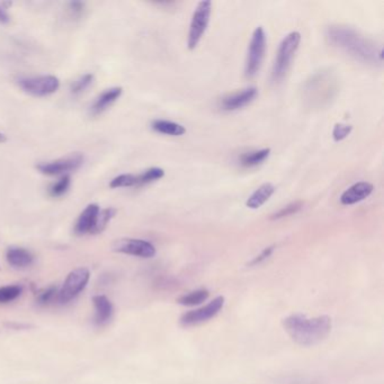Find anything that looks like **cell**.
I'll return each mask as SVG.
<instances>
[{
	"label": "cell",
	"instance_id": "24",
	"mask_svg": "<svg viewBox=\"0 0 384 384\" xmlns=\"http://www.w3.org/2000/svg\"><path fill=\"white\" fill-rule=\"evenodd\" d=\"M115 214H116V210L113 208H106L104 210L99 211L96 224H95L92 235L102 233L106 229V226H109V221L115 217Z\"/></svg>",
	"mask_w": 384,
	"mask_h": 384
},
{
	"label": "cell",
	"instance_id": "14",
	"mask_svg": "<svg viewBox=\"0 0 384 384\" xmlns=\"http://www.w3.org/2000/svg\"><path fill=\"white\" fill-rule=\"evenodd\" d=\"M373 185L369 182H359L350 186L341 196V203L343 205H353L364 201L373 192Z\"/></svg>",
	"mask_w": 384,
	"mask_h": 384
},
{
	"label": "cell",
	"instance_id": "9",
	"mask_svg": "<svg viewBox=\"0 0 384 384\" xmlns=\"http://www.w3.org/2000/svg\"><path fill=\"white\" fill-rule=\"evenodd\" d=\"M113 250L120 254L130 255L134 257H155L156 248L151 242L142 239L122 238L113 244Z\"/></svg>",
	"mask_w": 384,
	"mask_h": 384
},
{
	"label": "cell",
	"instance_id": "23",
	"mask_svg": "<svg viewBox=\"0 0 384 384\" xmlns=\"http://www.w3.org/2000/svg\"><path fill=\"white\" fill-rule=\"evenodd\" d=\"M95 77L93 74H85L81 77L76 79V81L70 85V93L74 96H78L81 94L85 93L92 85H93Z\"/></svg>",
	"mask_w": 384,
	"mask_h": 384
},
{
	"label": "cell",
	"instance_id": "4",
	"mask_svg": "<svg viewBox=\"0 0 384 384\" xmlns=\"http://www.w3.org/2000/svg\"><path fill=\"white\" fill-rule=\"evenodd\" d=\"M266 33L262 26H258L251 35L250 43L248 47L247 58H246L245 76L254 78L263 65L265 53H266Z\"/></svg>",
	"mask_w": 384,
	"mask_h": 384
},
{
	"label": "cell",
	"instance_id": "11",
	"mask_svg": "<svg viewBox=\"0 0 384 384\" xmlns=\"http://www.w3.org/2000/svg\"><path fill=\"white\" fill-rule=\"evenodd\" d=\"M257 95L258 89L256 87H248L240 92L223 97L221 100V107L223 111H237V109H242L248 104H250L257 97Z\"/></svg>",
	"mask_w": 384,
	"mask_h": 384
},
{
	"label": "cell",
	"instance_id": "30",
	"mask_svg": "<svg viewBox=\"0 0 384 384\" xmlns=\"http://www.w3.org/2000/svg\"><path fill=\"white\" fill-rule=\"evenodd\" d=\"M68 10L70 15L74 16V17H79L84 12L85 3H81V1H72V3H68Z\"/></svg>",
	"mask_w": 384,
	"mask_h": 384
},
{
	"label": "cell",
	"instance_id": "8",
	"mask_svg": "<svg viewBox=\"0 0 384 384\" xmlns=\"http://www.w3.org/2000/svg\"><path fill=\"white\" fill-rule=\"evenodd\" d=\"M85 157L79 152L65 156L56 160L42 162L37 166V171L47 176H65L76 171L84 164Z\"/></svg>",
	"mask_w": 384,
	"mask_h": 384
},
{
	"label": "cell",
	"instance_id": "12",
	"mask_svg": "<svg viewBox=\"0 0 384 384\" xmlns=\"http://www.w3.org/2000/svg\"><path fill=\"white\" fill-rule=\"evenodd\" d=\"M99 211H100V208L98 204L93 203V204L87 205L74 224V233L77 235H92L95 224H96Z\"/></svg>",
	"mask_w": 384,
	"mask_h": 384
},
{
	"label": "cell",
	"instance_id": "15",
	"mask_svg": "<svg viewBox=\"0 0 384 384\" xmlns=\"http://www.w3.org/2000/svg\"><path fill=\"white\" fill-rule=\"evenodd\" d=\"M7 263L16 270H24L34 263V256L31 251L23 247L12 246L6 251Z\"/></svg>",
	"mask_w": 384,
	"mask_h": 384
},
{
	"label": "cell",
	"instance_id": "18",
	"mask_svg": "<svg viewBox=\"0 0 384 384\" xmlns=\"http://www.w3.org/2000/svg\"><path fill=\"white\" fill-rule=\"evenodd\" d=\"M151 129L157 134H164V136H180L186 134V129L182 124L167 121V120L152 121Z\"/></svg>",
	"mask_w": 384,
	"mask_h": 384
},
{
	"label": "cell",
	"instance_id": "26",
	"mask_svg": "<svg viewBox=\"0 0 384 384\" xmlns=\"http://www.w3.org/2000/svg\"><path fill=\"white\" fill-rule=\"evenodd\" d=\"M111 189H123V187H136V175L134 173H122L115 177L109 183Z\"/></svg>",
	"mask_w": 384,
	"mask_h": 384
},
{
	"label": "cell",
	"instance_id": "22",
	"mask_svg": "<svg viewBox=\"0 0 384 384\" xmlns=\"http://www.w3.org/2000/svg\"><path fill=\"white\" fill-rule=\"evenodd\" d=\"M208 290L201 288V290H196V291L191 292L189 295H184L178 300V303L182 306H187V307H193V306H198L202 302H204L209 297Z\"/></svg>",
	"mask_w": 384,
	"mask_h": 384
},
{
	"label": "cell",
	"instance_id": "10",
	"mask_svg": "<svg viewBox=\"0 0 384 384\" xmlns=\"http://www.w3.org/2000/svg\"><path fill=\"white\" fill-rule=\"evenodd\" d=\"M223 306H224V297H215L213 301H211L210 303L206 304L205 307L200 308L198 310H193V311L185 313L180 318V323L185 326V327H189V326L200 325V323H203V322L209 321V320L217 316V313L220 312Z\"/></svg>",
	"mask_w": 384,
	"mask_h": 384
},
{
	"label": "cell",
	"instance_id": "31",
	"mask_svg": "<svg viewBox=\"0 0 384 384\" xmlns=\"http://www.w3.org/2000/svg\"><path fill=\"white\" fill-rule=\"evenodd\" d=\"M275 247L274 246H270V247H267L264 249L259 255H258L257 257L255 258L253 262H251L250 265L251 266H254V265H257V264L263 263L264 260H266L267 258L270 257V255L273 254V251H274Z\"/></svg>",
	"mask_w": 384,
	"mask_h": 384
},
{
	"label": "cell",
	"instance_id": "32",
	"mask_svg": "<svg viewBox=\"0 0 384 384\" xmlns=\"http://www.w3.org/2000/svg\"><path fill=\"white\" fill-rule=\"evenodd\" d=\"M10 22V16L7 12V8L0 3V24H8Z\"/></svg>",
	"mask_w": 384,
	"mask_h": 384
},
{
	"label": "cell",
	"instance_id": "1",
	"mask_svg": "<svg viewBox=\"0 0 384 384\" xmlns=\"http://www.w3.org/2000/svg\"><path fill=\"white\" fill-rule=\"evenodd\" d=\"M327 37L334 45L344 50L350 56L372 65L381 63L383 59L382 47H378L352 28L344 26H330L327 30Z\"/></svg>",
	"mask_w": 384,
	"mask_h": 384
},
{
	"label": "cell",
	"instance_id": "5",
	"mask_svg": "<svg viewBox=\"0 0 384 384\" xmlns=\"http://www.w3.org/2000/svg\"><path fill=\"white\" fill-rule=\"evenodd\" d=\"M17 85L24 93L31 96L47 97L58 92L60 81L53 74H40L19 78Z\"/></svg>",
	"mask_w": 384,
	"mask_h": 384
},
{
	"label": "cell",
	"instance_id": "20",
	"mask_svg": "<svg viewBox=\"0 0 384 384\" xmlns=\"http://www.w3.org/2000/svg\"><path fill=\"white\" fill-rule=\"evenodd\" d=\"M164 176V171L162 168L151 167L143 171V173L136 175V187L148 185L153 183L156 180H159Z\"/></svg>",
	"mask_w": 384,
	"mask_h": 384
},
{
	"label": "cell",
	"instance_id": "21",
	"mask_svg": "<svg viewBox=\"0 0 384 384\" xmlns=\"http://www.w3.org/2000/svg\"><path fill=\"white\" fill-rule=\"evenodd\" d=\"M72 185V178L70 175H65L60 177L59 180H56L54 183L51 184L49 187V195L51 198H61L68 192Z\"/></svg>",
	"mask_w": 384,
	"mask_h": 384
},
{
	"label": "cell",
	"instance_id": "33",
	"mask_svg": "<svg viewBox=\"0 0 384 384\" xmlns=\"http://www.w3.org/2000/svg\"><path fill=\"white\" fill-rule=\"evenodd\" d=\"M7 141V136L6 134H1L0 132V143L6 142Z\"/></svg>",
	"mask_w": 384,
	"mask_h": 384
},
{
	"label": "cell",
	"instance_id": "29",
	"mask_svg": "<svg viewBox=\"0 0 384 384\" xmlns=\"http://www.w3.org/2000/svg\"><path fill=\"white\" fill-rule=\"evenodd\" d=\"M353 130L352 125L348 124H336L332 130V138L334 141H341V140L346 139L347 136H350V132Z\"/></svg>",
	"mask_w": 384,
	"mask_h": 384
},
{
	"label": "cell",
	"instance_id": "7",
	"mask_svg": "<svg viewBox=\"0 0 384 384\" xmlns=\"http://www.w3.org/2000/svg\"><path fill=\"white\" fill-rule=\"evenodd\" d=\"M89 279V270L85 267H79L69 273L58 292V302L65 304L74 300L86 288Z\"/></svg>",
	"mask_w": 384,
	"mask_h": 384
},
{
	"label": "cell",
	"instance_id": "25",
	"mask_svg": "<svg viewBox=\"0 0 384 384\" xmlns=\"http://www.w3.org/2000/svg\"><path fill=\"white\" fill-rule=\"evenodd\" d=\"M23 293L22 285H7L0 288V303L6 304L19 299Z\"/></svg>",
	"mask_w": 384,
	"mask_h": 384
},
{
	"label": "cell",
	"instance_id": "13",
	"mask_svg": "<svg viewBox=\"0 0 384 384\" xmlns=\"http://www.w3.org/2000/svg\"><path fill=\"white\" fill-rule=\"evenodd\" d=\"M123 94L122 87H111L109 89H105L102 94H99L93 104L90 105V114L96 116L102 114L106 109H109L114 103L118 102L120 97Z\"/></svg>",
	"mask_w": 384,
	"mask_h": 384
},
{
	"label": "cell",
	"instance_id": "6",
	"mask_svg": "<svg viewBox=\"0 0 384 384\" xmlns=\"http://www.w3.org/2000/svg\"><path fill=\"white\" fill-rule=\"evenodd\" d=\"M211 14H212V3L210 0H203L198 3L189 25V39H187V47L189 50L196 49L198 43L201 42L202 37L204 36L210 23Z\"/></svg>",
	"mask_w": 384,
	"mask_h": 384
},
{
	"label": "cell",
	"instance_id": "16",
	"mask_svg": "<svg viewBox=\"0 0 384 384\" xmlns=\"http://www.w3.org/2000/svg\"><path fill=\"white\" fill-rule=\"evenodd\" d=\"M95 312V323L97 326H104L111 321L113 317V304L105 295H95L93 297Z\"/></svg>",
	"mask_w": 384,
	"mask_h": 384
},
{
	"label": "cell",
	"instance_id": "27",
	"mask_svg": "<svg viewBox=\"0 0 384 384\" xmlns=\"http://www.w3.org/2000/svg\"><path fill=\"white\" fill-rule=\"evenodd\" d=\"M302 208H303V203L302 202H293L291 204L286 205L285 208H282L281 210L277 211L276 213L273 214L270 219L272 220H279V219H283V217H290V215L297 213Z\"/></svg>",
	"mask_w": 384,
	"mask_h": 384
},
{
	"label": "cell",
	"instance_id": "28",
	"mask_svg": "<svg viewBox=\"0 0 384 384\" xmlns=\"http://www.w3.org/2000/svg\"><path fill=\"white\" fill-rule=\"evenodd\" d=\"M58 292H59V290L56 286H49L37 295V303L41 304V306H47V304L54 301V299L58 300Z\"/></svg>",
	"mask_w": 384,
	"mask_h": 384
},
{
	"label": "cell",
	"instance_id": "17",
	"mask_svg": "<svg viewBox=\"0 0 384 384\" xmlns=\"http://www.w3.org/2000/svg\"><path fill=\"white\" fill-rule=\"evenodd\" d=\"M275 193V187L270 183H265L259 186L249 198H248L246 205L251 210H257L260 206H263Z\"/></svg>",
	"mask_w": 384,
	"mask_h": 384
},
{
	"label": "cell",
	"instance_id": "19",
	"mask_svg": "<svg viewBox=\"0 0 384 384\" xmlns=\"http://www.w3.org/2000/svg\"><path fill=\"white\" fill-rule=\"evenodd\" d=\"M270 155V149L265 148L256 150V151L247 152L240 157V164L244 167H256L258 164H263Z\"/></svg>",
	"mask_w": 384,
	"mask_h": 384
},
{
	"label": "cell",
	"instance_id": "3",
	"mask_svg": "<svg viewBox=\"0 0 384 384\" xmlns=\"http://www.w3.org/2000/svg\"><path fill=\"white\" fill-rule=\"evenodd\" d=\"M300 43L301 34L299 32H291L279 43L272 69V78L275 83L282 81L285 74H288Z\"/></svg>",
	"mask_w": 384,
	"mask_h": 384
},
{
	"label": "cell",
	"instance_id": "2",
	"mask_svg": "<svg viewBox=\"0 0 384 384\" xmlns=\"http://www.w3.org/2000/svg\"><path fill=\"white\" fill-rule=\"evenodd\" d=\"M290 337L301 346H312L323 341L332 330V319L327 316L307 318L303 314H292L283 321Z\"/></svg>",
	"mask_w": 384,
	"mask_h": 384
}]
</instances>
